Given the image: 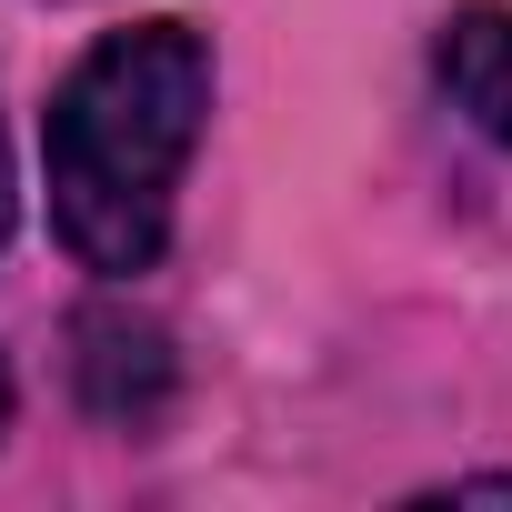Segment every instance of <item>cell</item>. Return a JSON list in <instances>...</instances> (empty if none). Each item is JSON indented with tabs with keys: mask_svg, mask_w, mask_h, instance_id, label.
I'll return each mask as SVG.
<instances>
[{
	"mask_svg": "<svg viewBox=\"0 0 512 512\" xmlns=\"http://www.w3.org/2000/svg\"><path fill=\"white\" fill-rule=\"evenodd\" d=\"M211 111V51L181 21H131L81 51V71L51 101L41 161H51V231L81 272L131 282L171 241V191L191 171Z\"/></svg>",
	"mask_w": 512,
	"mask_h": 512,
	"instance_id": "obj_1",
	"label": "cell"
},
{
	"mask_svg": "<svg viewBox=\"0 0 512 512\" xmlns=\"http://www.w3.org/2000/svg\"><path fill=\"white\" fill-rule=\"evenodd\" d=\"M442 502H512V472H462L442 482Z\"/></svg>",
	"mask_w": 512,
	"mask_h": 512,
	"instance_id": "obj_4",
	"label": "cell"
},
{
	"mask_svg": "<svg viewBox=\"0 0 512 512\" xmlns=\"http://www.w3.org/2000/svg\"><path fill=\"white\" fill-rule=\"evenodd\" d=\"M0 241H11V141H0Z\"/></svg>",
	"mask_w": 512,
	"mask_h": 512,
	"instance_id": "obj_5",
	"label": "cell"
},
{
	"mask_svg": "<svg viewBox=\"0 0 512 512\" xmlns=\"http://www.w3.org/2000/svg\"><path fill=\"white\" fill-rule=\"evenodd\" d=\"M0 422H11V372H0Z\"/></svg>",
	"mask_w": 512,
	"mask_h": 512,
	"instance_id": "obj_6",
	"label": "cell"
},
{
	"mask_svg": "<svg viewBox=\"0 0 512 512\" xmlns=\"http://www.w3.org/2000/svg\"><path fill=\"white\" fill-rule=\"evenodd\" d=\"M71 382L101 422H151L171 402V332L141 322V312H81L71 322Z\"/></svg>",
	"mask_w": 512,
	"mask_h": 512,
	"instance_id": "obj_2",
	"label": "cell"
},
{
	"mask_svg": "<svg viewBox=\"0 0 512 512\" xmlns=\"http://www.w3.org/2000/svg\"><path fill=\"white\" fill-rule=\"evenodd\" d=\"M432 71H442L452 111L482 141L512 151V11L502 0H462V11L442 21V41H432Z\"/></svg>",
	"mask_w": 512,
	"mask_h": 512,
	"instance_id": "obj_3",
	"label": "cell"
}]
</instances>
